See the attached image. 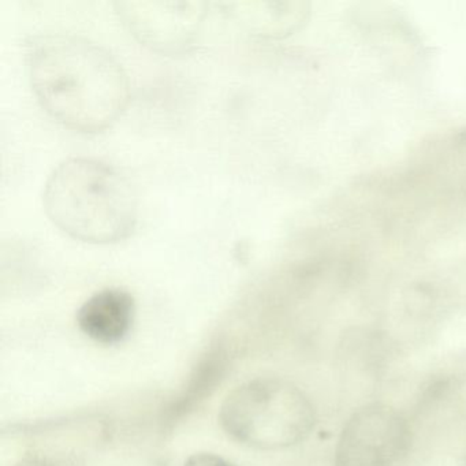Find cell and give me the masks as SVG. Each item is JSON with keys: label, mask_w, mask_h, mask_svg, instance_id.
I'll return each instance as SVG.
<instances>
[{"label": "cell", "mask_w": 466, "mask_h": 466, "mask_svg": "<svg viewBox=\"0 0 466 466\" xmlns=\"http://www.w3.org/2000/svg\"><path fill=\"white\" fill-rule=\"evenodd\" d=\"M45 207L59 230L86 244L124 241L137 225V196L129 179L92 157L65 160L51 173Z\"/></svg>", "instance_id": "obj_2"}, {"label": "cell", "mask_w": 466, "mask_h": 466, "mask_svg": "<svg viewBox=\"0 0 466 466\" xmlns=\"http://www.w3.org/2000/svg\"><path fill=\"white\" fill-rule=\"evenodd\" d=\"M185 466H237L236 463L228 462L225 458L219 455L208 454V452H200V454L192 455L187 461Z\"/></svg>", "instance_id": "obj_6"}, {"label": "cell", "mask_w": 466, "mask_h": 466, "mask_svg": "<svg viewBox=\"0 0 466 466\" xmlns=\"http://www.w3.org/2000/svg\"><path fill=\"white\" fill-rule=\"evenodd\" d=\"M29 80L43 110L73 132L110 127L129 105L124 67L105 48L73 35H46L29 46Z\"/></svg>", "instance_id": "obj_1"}, {"label": "cell", "mask_w": 466, "mask_h": 466, "mask_svg": "<svg viewBox=\"0 0 466 466\" xmlns=\"http://www.w3.org/2000/svg\"><path fill=\"white\" fill-rule=\"evenodd\" d=\"M135 312L132 294L122 289H105L84 302L77 313V323L91 339L113 345L127 337Z\"/></svg>", "instance_id": "obj_5"}, {"label": "cell", "mask_w": 466, "mask_h": 466, "mask_svg": "<svg viewBox=\"0 0 466 466\" xmlns=\"http://www.w3.org/2000/svg\"><path fill=\"white\" fill-rule=\"evenodd\" d=\"M116 7L129 31L162 53L192 45L206 17V4L198 2H122Z\"/></svg>", "instance_id": "obj_4"}, {"label": "cell", "mask_w": 466, "mask_h": 466, "mask_svg": "<svg viewBox=\"0 0 466 466\" xmlns=\"http://www.w3.org/2000/svg\"><path fill=\"white\" fill-rule=\"evenodd\" d=\"M223 430L256 449H280L301 441L312 427L307 398L278 379H256L234 390L220 409Z\"/></svg>", "instance_id": "obj_3"}]
</instances>
